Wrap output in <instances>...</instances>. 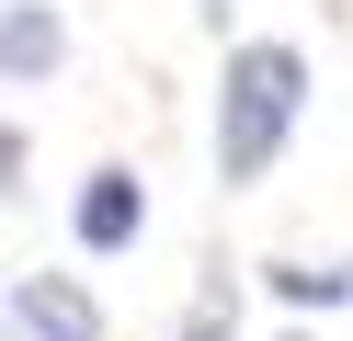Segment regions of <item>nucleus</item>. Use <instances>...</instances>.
Here are the masks:
<instances>
[{
    "label": "nucleus",
    "instance_id": "obj_5",
    "mask_svg": "<svg viewBox=\"0 0 353 341\" xmlns=\"http://www.w3.org/2000/svg\"><path fill=\"white\" fill-rule=\"evenodd\" d=\"M274 296H285V307H342V296H353V273H307V262H274Z\"/></svg>",
    "mask_w": 353,
    "mask_h": 341
},
{
    "label": "nucleus",
    "instance_id": "obj_7",
    "mask_svg": "<svg viewBox=\"0 0 353 341\" xmlns=\"http://www.w3.org/2000/svg\"><path fill=\"white\" fill-rule=\"evenodd\" d=\"M12 182H23V136L0 125V205H12Z\"/></svg>",
    "mask_w": 353,
    "mask_h": 341
},
{
    "label": "nucleus",
    "instance_id": "obj_4",
    "mask_svg": "<svg viewBox=\"0 0 353 341\" xmlns=\"http://www.w3.org/2000/svg\"><path fill=\"white\" fill-rule=\"evenodd\" d=\"M57 57H69V34L46 0H0V80H46Z\"/></svg>",
    "mask_w": 353,
    "mask_h": 341
},
{
    "label": "nucleus",
    "instance_id": "obj_2",
    "mask_svg": "<svg viewBox=\"0 0 353 341\" xmlns=\"http://www.w3.org/2000/svg\"><path fill=\"white\" fill-rule=\"evenodd\" d=\"M12 341H103V318H92V296L69 285V273H23L12 285Z\"/></svg>",
    "mask_w": 353,
    "mask_h": 341
},
{
    "label": "nucleus",
    "instance_id": "obj_6",
    "mask_svg": "<svg viewBox=\"0 0 353 341\" xmlns=\"http://www.w3.org/2000/svg\"><path fill=\"white\" fill-rule=\"evenodd\" d=\"M183 341H239V307H228V285H205V296H194V318H183Z\"/></svg>",
    "mask_w": 353,
    "mask_h": 341
},
{
    "label": "nucleus",
    "instance_id": "obj_3",
    "mask_svg": "<svg viewBox=\"0 0 353 341\" xmlns=\"http://www.w3.org/2000/svg\"><path fill=\"white\" fill-rule=\"evenodd\" d=\"M137 227H148V182L103 159V171L80 182V250H125V239H137Z\"/></svg>",
    "mask_w": 353,
    "mask_h": 341
},
{
    "label": "nucleus",
    "instance_id": "obj_8",
    "mask_svg": "<svg viewBox=\"0 0 353 341\" xmlns=\"http://www.w3.org/2000/svg\"><path fill=\"white\" fill-rule=\"evenodd\" d=\"M194 12H205V23H228V12H239V0H194Z\"/></svg>",
    "mask_w": 353,
    "mask_h": 341
},
{
    "label": "nucleus",
    "instance_id": "obj_1",
    "mask_svg": "<svg viewBox=\"0 0 353 341\" xmlns=\"http://www.w3.org/2000/svg\"><path fill=\"white\" fill-rule=\"evenodd\" d=\"M307 114V57L296 45H228V68H216V182H262L274 171V148L296 136Z\"/></svg>",
    "mask_w": 353,
    "mask_h": 341
}]
</instances>
